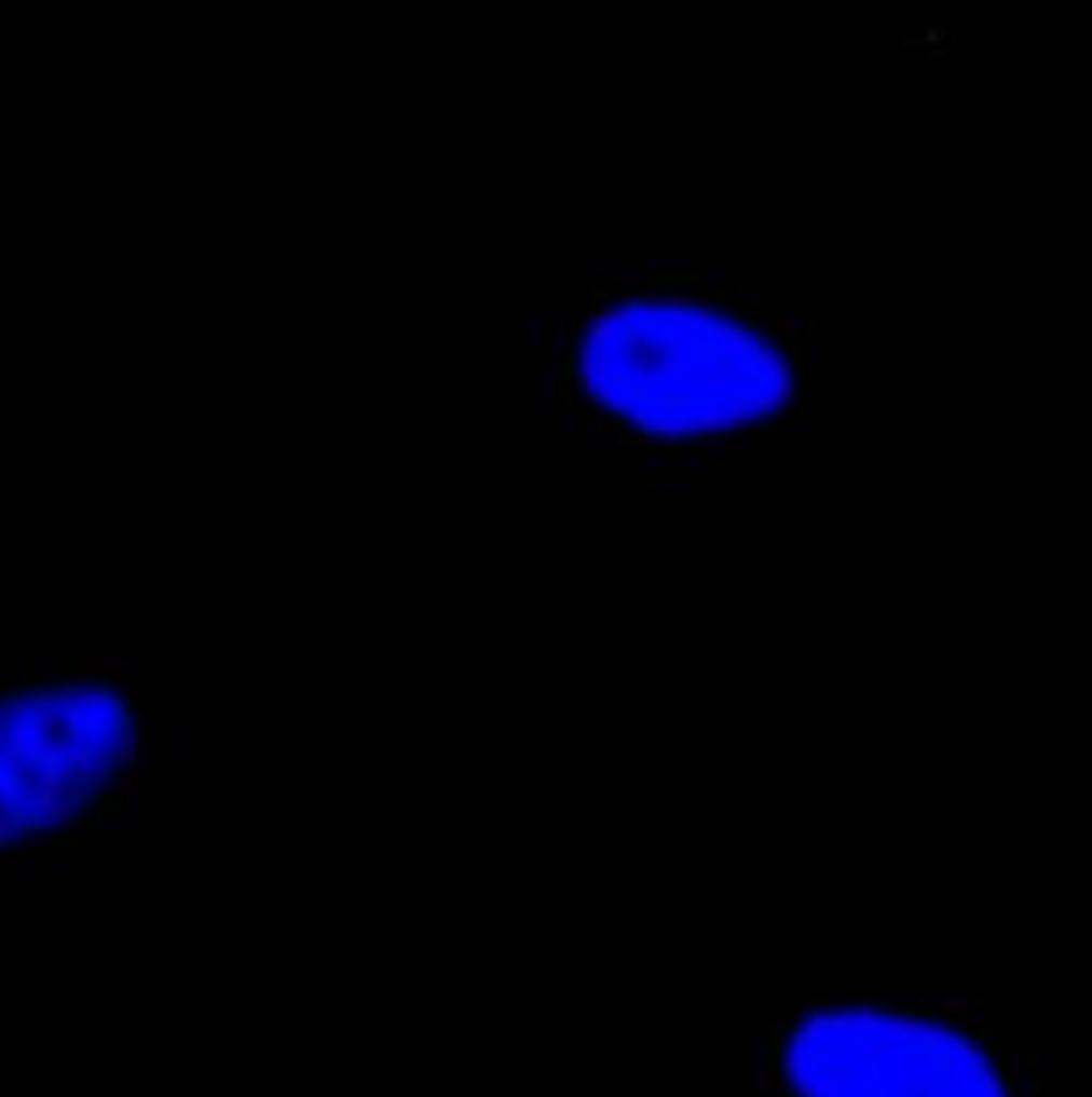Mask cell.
Segmentation results:
<instances>
[{
    "mask_svg": "<svg viewBox=\"0 0 1092 1097\" xmlns=\"http://www.w3.org/2000/svg\"><path fill=\"white\" fill-rule=\"evenodd\" d=\"M550 376L581 432L657 478H696L803 419L811 338L734 270L644 266L576 299Z\"/></svg>",
    "mask_w": 1092,
    "mask_h": 1097,
    "instance_id": "1",
    "label": "cell"
},
{
    "mask_svg": "<svg viewBox=\"0 0 1092 1097\" xmlns=\"http://www.w3.org/2000/svg\"><path fill=\"white\" fill-rule=\"evenodd\" d=\"M150 718L111 658L0 666V876L65 884L141 790Z\"/></svg>",
    "mask_w": 1092,
    "mask_h": 1097,
    "instance_id": "2",
    "label": "cell"
},
{
    "mask_svg": "<svg viewBox=\"0 0 1092 1097\" xmlns=\"http://www.w3.org/2000/svg\"><path fill=\"white\" fill-rule=\"evenodd\" d=\"M755 1097H1046L1041 1059L973 1000H773Z\"/></svg>",
    "mask_w": 1092,
    "mask_h": 1097,
    "instance_id": "3",
    "label": "cell"
}]
</instances>
